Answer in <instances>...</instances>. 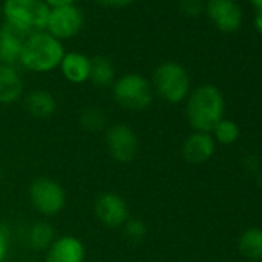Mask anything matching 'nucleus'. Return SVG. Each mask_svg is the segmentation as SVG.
I'll use <instances>...</instances> for the list:
<instances>
[{"mask_svg": "<svg viewBox=\"0 0 262 262\" xmlns=\"http://www.w3.org/2000/svg\"><path fill=\"white\" fill-rule=\"evenodd\" d=\"M225 99L221 90L211 83L193 88L185 100V117L193 131L211 133L224 119Z\"/></svg>", "mask_w": 262, "mask_h": 262, "instance_id": "obj_1", "label": "nucleus"}, {"mask_svg": "<svg viewBox=\"0 0 262 262\" xmlns=\"http://www.w3.org/2000/svg\"><path fill=\"white\" fill-rule=\"evenodd\" d=\"M63 43L47 31L31 34L25 39L19 65L31 73H51L59 68L65 56Z\"/></svg>", "mask_w": 262, "mask_h": 262, "instance_id": "obj_2", "label": "nucleus"}, {"mask_svg": "<svg viewBox=\"0 0 262 262\" xmlns=\"http://www.w3.org/2000/svg\"><path fill=\"white\" fill-rule=\"evenodd\" d=\"M50 10L51 8L43 0H4L2 2V16L5 24L25 37L47 30Z\"/></svg>", "mask_w": 262, "mask_h": 262, "instance_id": "obj_3", "label": "nucleus"}, {"mask_svg": "<svg viewBox=\"0 0 262 262\" xmlns=\"http://www.w3.org/2000/svg\"><path fill=\"white\" fill-rule=\"evenodd\" d=\"M151 86L164 102L178 105L187 100L191 91V80L188 71L178 62H162L156 67Z\"/></svg>", "mask_w": 262, "mask_h": 262, "instance_id": "obj_4", "label": "nucleus"}, {"mask_svg": "<svg viewBox=\"0 0 262 262\" xmlns=\"http://www.w3.org/2000/svg\"><path fill=\"white\" fill-rule=\"evenodd\" d=\"M111 94L114 102L126 111H144L155 99L151 82L139 73H126L116 77Z\"/></svg>", "mask_w": 262, "mask_h": 262, "instance_id": "obj_5", "label": "nucleus"}, {"mask_svg": "<svg viewBox=\"0 0 262 262\" xmlns=\"http://www.w3.org/2000/svg\"><path fill=\"white\" fill-rule=\"evenodd\" d=\"M28 198L31 207L43 217H56L67 207L63 185L48 176H39L30 184Z\"/></svg>", "mask_w": 262, "mask_h": 262, "instance_id": "obj_6", "label": "nucleus"}, {"mask_svg": "<svg viewBox=\"0 0 262 262\" xmlns=\"http://www.w3.org/2000/svg\"><path fill=\"white\" fill-rule=\"evenodd\" d=\"M105 147L108 156L122 165L133 162L139 155V136L128 123L119 122L105 129Z\"/></svg>", "mask_w": 262, "mask_h": 262, "instance_id": "obj_7", "label": "nucleus"}, {"mask_svg": "<svg viewBox=\"0 0 262 262\" xmlns=\"http://www.w3.org/2000/svg\"><path fill=\"white\" fill-rule=\"evenodd\" d=\"M93 210L96 219L108 228H122L131 217L125 198L114 191L100 193L94 201Z\"/></svg>", "mask_w": 262, "mask_h": 262, "instance_id": "obj_8", "label": "nucleus"}, {"mask_svg": "<svg viewBox=\"0 0 262 262\" xmlns=\"http://www.w3.org/2000/svg\"><path fill=\"white\" fill-rule=\"evenodd\" d=\"M83 27V13L76 5L51 8L48 22H47V33L53 37L62 40H68L76 37Z\"/></svg>", "mask_w": 262, "mask_h": 262, "instance_id": "obj_9", "label": "nucleus"}, {"mask_svg": "<svg viewBox=\"0 0 262 262\" xmlns=\"http://www.w3.org/2000/svg\"><path fill=\"white\" fill-rule=\"evenodd\" d=\"M205 11L214 27L224 33H233L241 27L242 10L236 0H208Z\"/></svg>", "mask_w": 262, "mask_h": 262, "instance_id": "obj_10", "label": "nucleus"}, {"mask_svg": "<svg viewBox=\"0 0 262 262\" xmlns=\"http://www.w3.org/2000/svg\"><path fill=\"white\" fill-rule=\"evenodd\" d=\"M216 153V142L211 133L193 131L185 138L181 147V155L185 162L191 165H202L208 162Z\"/></svg>", "mask_w": 262, "mask_h": 262, "instance_id": "obj_11", "label": "nucleus"}, {"mask_svg": "<svg viewBox=\"0 0 262 262\" xmlns=\"http://www.w3.org/2000/svg\"><path fill=\"white\" fill-rule=\"evenodd\" d=\"M86 248L73 234H62L54 239L45 251V262H85Z\"/></svg>", "mask_w": 262, "mask_h": 262, "instance_id": "obj_12", "label": "nucleus"}, {"mask_svg": "<svg viewBox=\"0 0 262 262\" xmlns=\"http://www.w3.org/2000/svg\"><path fill=\"white\" fill-rule=\"evenodd\" d=\"M24 94L25 83L17 67L0 63V105H13L22 100Z\"/></svg>", "mask_w": 262, "mask_h": 262, "instance_id": "obj_13", "label": "nucleus"}, {"mask_svg": "<svg viewBox=\"0 0 262 262\" xmlns=\"http://www.w3.org/2000/svg\"><path fill=\"white\" fill-rule=\"evenodd\" d=\"M59 70L65 80L73 85H82L90 80V70H91V57L80 51H70L65 53Z\"/></svg>", "mask_w": 262, "mask_h": 262, "instance_id": "obj_14", "label": "nucleus"}, {"mask_svg": "<svg viewBox=\"0 0 262 262\" xmlns=\"http://www.w3.org/2000/svg\"><path fill=\"white\" fill-rule=\"evenodd\" d=\"M25 111L34 119H48L57 111V100L54 94L43 88H36L22 97Z\"/></svg>", "mask_w": 262, "mask_h": 262, "instance_id": "obj_15", "label": "nucleus"}, {"mask_svg": "<svg viewBox=\"0 0 262 262\" xmlns=\"http://www.w3.org/2000/svg\"><path fill=\"white\" fill-rule=\"evenodd\" d=\"M25 39V36L4 22L0 27V63L17 67Z\"/></svg>", "mask_w": 262, "mask_h": 262, "instance_id": "obj_16", "label": "nucleus"}, {"mask_svg": "<svg viewBox=\"0 0 262 262\" xmlns=\"http://www.w3.org/2000/svg\"><path fill=\"white\" fill-rule=\"evenodd\" d=\"M57 237L54 227L48 221L34 222L27 231V245L33 251H47Z\"/></svg>", "mask_w": 262, "mask_h": 262, "instance_id": "obj_17", "label": "nucleus"}, {"mask_svg": "<svg viewBox=\"0 0 262 262\" xmlns=\"http://www.w3.org/2000/svg\"><path fill=\"white\" fill-rule=\"evenodd\" d=\"M239 253L253 262H262V228H247L237 239Z\"/></svg>", "mask_w": 262, "mask_h": 262, "instance_id": "obj_18", "label": "nucleus"}, {"mask_svg": "<svg viewBox=\"0 0 262 262\" xmlns=\"http://www.w3.org/2000/svg\"><path fill=\"white\" fill-rule=\"evenodd\" d=\"M116 80V70L108 57L96 56L91 59L90 82L97 88H111Z\"/></svg>", "mask_w": 262, "mask_h": 262, "instance_id": "obj_19", "label": "nucleus"}, {"mask_svg": "<svg viewBox=\"0 0 262 262\" xmlns=\"http://www.w3.org/2000/svg\"><path fill=\"white\" fill-rule=\"evenodd\" d=\"M79 123L82 129L88 131V133H100L108 128V117L102 108L88 106L80 113Z\"/></svg>", "mask_w": 262, "mask_h": 262, "instance_id": "obj_20", "label": "nucleus"}, {"mask_svg": "<svg viewBox=\"0 0 262 262\" xmlns=\"http://www.w3.org/2000/svg\"><path fill=\"white\" fill-rule=\"evenodd\" d=\"M211 136L216 144L221 145H233L239 136H241V129L239 125L231 120V119H222L211 131Z\"/></svg>", "mask_w": 262, "mask_h": 262, "instance_id": "obj_21", "label": "nucleus"}, {"mask_svg": "<svg viewBox=\"0 0 262 262\" xmlns=\"http://www.w3.org/2000/svg\"><path fill=\"white\" fill-rule=\"evenodd\" d=\"M120 230L125 239L129 241L131 244H141L148 234L147 224L142 219H136V217H129Z\"/></svg>", "mask_w": 262, "mask_h": 262, "instance_id": "obj_22", "label": "nucleus"}, {"mask_svg": "<svg viewBox=\"0 0 262 262\" xmlns=\"http://www.w3.org/2000/svg\"><path fill=\"white\" fill-rule=\"evenodd\" d=\"M179 10L188 17H196L205 10V4L204 0H181Z\"/></svg>", "mask_w": 262, "mask_h": 262, "instance_id": "obj_23", "label": "nucleus"}, {"mask_svg": "<svg viewBox=\"0 0 262 262\" xmlns=\"http://www.w3.org/2000/svg\"><path fill=\"white\" fill-rule=\"evenodd\" d=\"M10 254V231L5 225H0V262H7Z\"/></svg>", "mask_w": 262, "mask_h": 262, "instance_id": "obj_24", "label": "nucleus"}, {"mask_svg": "<svg viewBox=\"0 0 262 262\" xmlns=\"http://www.w3.org/2000/svg\"><path fill=\"white\" fill-rule=\"evenodd\" d=\"M96 2L105 8H125L133 4L135 0H96Z\"/></svg>", "mask_w": 262, "mask_h": 262, "instance_id": "obj_25", "label": "nucleus"}, {"mask_svg": "<svg viewBox=\"0 0 262 262\" xmlns=\"http://www.w3.org/2000/svg\"><path fill=\"white\" fill-rule=\"evenodd\" d=\"M257 165H259V162H257V159H256L254 156H247V158L244 159V168H245L248 173L257 171Z\"/></svg>", "mask_w": 262, "mask_h": 262, "instance_id": "obj_26", "label": "nucleus"}, {"mask_svg": "<svg viewBox=\"0 0 262 262\" xmlns=\"http://www.w3.org/2000/svg\"><path fill=\"white\" fill-rule=\"evenodd\" d=\"M43 2H45L50 8H59V7L74 5V4H76V0H43Z\"/></svg>", "mask_w": 262, "mask_h": 262, "instance_id": "obj_27", "label": "nucleus"}, {"mask_svg": "<svg viewBox=\"0 0 262 262\" xmlns=\"http://www.w3.org/2000/svg\"><path fill=\"white\" fill-rule=\"evenodd\" d=\"M254 25L257 28V31L262 34V8L256 10V16H254Z\"/></svg>", "mask_w": 262, "mask_h": 262, "instance_id": "obj_28", "label": "nucleus"}, {"mask_svg": "<svg viewBox=\"0 0 262 262\" xmlns=\"http://www.w3.org/2000/svg\"><path fill=\"white\" fill-rule=\"evenodd\" d=\"M251 4L256 7V10H260L262 8V0H251Z\"/></svg>", "mask_w": 262, "mask_h": 262, "instance_id": "obj_29", "label": "nucleus"}, {"mask_svg": "<svg viewBox=\"0 0 262 262\" xmlns=\"http://www.w3.org/2000/svg\"><path fill=\"white\" fill-rule=\"evenodd\" d=\"M2 179H4V170H2V167H0V182H2Z\"/></svg>", "mask_w": 262, "mask_h": 262, "instance_id": "obj_30", "label": "nucleus"}, {"mask_svg": "<svg viewBox=\"0 0 262 262\" xmlns=\"http://www.w3.org/2000/svg\"><path fill=\"white\" fill-rule=\"evenodd\" d=\"M259 184H260V187H262V171H260V174H259Z\"/></svg>", "mask_w": 262, "mask_h": 262, "instance_id": "obj_31", "label": "nucleus"}, {"mask_svg": "<svg viewBox=\"0 0 262 262\" xmlns=\"http://www.w3.org/2000/svg\"><path fill=\"white\" fill-rule=\"evenodd\" d=\"M0 16H2V2H0Z\"/></svg>", "mask_w": 262, "mask_h": 262, "instance_id": "obj_32", "label": "nucleus"}]
</instances>
